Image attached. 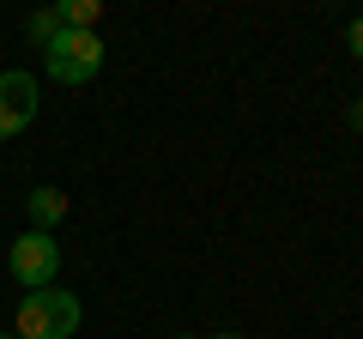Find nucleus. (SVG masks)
Returning <instances> with one entry per match:
<instances>
[{"label": "nucleus", "mask_w": 363, "mask_h": 339, "mask_svg": "<svg viewBox=\"0 0 363 339\" xmlns=\"http://www.w3.org/2000/svg\"><path fill=\"white\" fill-rule=\"evenodd\" d=\"M79 321H85V309H79L73 291L43 285V291H25V297H18L13 333H18V339H73Z\"/></svg>", "instance_id": "1"}, {"label": "nucleus", "mask_w": 363, "mask_h": 339, "mask_svg": "<svg viewBox=\"0 0 363 339\" xmlns=\"http://www.w3.org/2000/svg\"><path fill=\"white\" fill-rule=\"evenodd\" d=\"M43 73L55 85H91V79L104 73V37L97 30H55V43L43 49Z\"/></svg>", "instance_id": "2"}, {"label": "nucleus", "mask_w": 363, "mask_h": 339, "mask_svg": "<svg viewBox=\"0 0 363 339\" xmlns=\"http://www.w3.org/2000/svg\"><path fill=\"white\" fill-rule=\"evenodd\" d=\"M6 273H13L25 291L61 285V236H55V230H25V236H13V248H6Z\"/></svg>", "instance_id": "3"}, {"label": "nucleus", "mask_w": 363, "mask_h": 339, "mask_svg": "<svg viewBox=\"0 0 363 339\" xmlns=\"http://www.w3.org/2000/svg\"><path fill=\"white\" fill-rule=\"evenodd\" d=\"M30 121H37V73L6 67L0 73V145L13 140V133H25Z\"/></svg>", "instance_id": "4"}, {"label": "nucleus", "mask_w": 363, "mask_h": 339, "mask_svg": "<svg viewBox=\"0 0 363 339\" xmlns=\"http://www.w3.org/2000/svg\"><path fill=\"white\" fill-rule=\"evenodd\" d=\"M25 212H30V230H61L67 194H61V188H30V194H25Z\"/></svg>", "instance_id": "5"}, {"label": "nucleus", "mask_w": 363, "mask_h": 339, "mask_svg": "<svg viewBox=\"0 0 363 339\" xmlns=\"http://www.w3.org/2000/svg\"><path fill=\"white\" fill-rule=\"evenodd\" d=\"M49 6H55V18H61L67 30H97V18H104L109 0H49Z\"/></svg>", "instance_id": "6"}, {"label": "nucleus", "mask_w": 363, "mask_h": 339, "mask_svg": "<svg viewBox=\"0 0 363 339\" xmlns=\"http://www.w3.org/2000/svg\"><path fill=\"white\" fill-rule=\"evenodd\" d=\"M55 30H61V18H55V6H37V13L25 18V37L37 43V49H49V43H55Z\"/></svg>", "instance_id": "7"}, {"label": "nucleus", "mask_w": 363, "mask_h": 339, "mask_svg": "<svg viewBox=\"0 0 363 339\" xmlns=\"http://www.w3.org/2000/svg\"><path fill=\"white\" fill-rule=\"evenodd\" d=\"M345 49H351V61H363V13L345 25Z\"/></svg>", "instance_id": "8"}, {"label": "nucleus", "mask_w": 363, "mask_h": 339, "mask_svg": "<svg viewBox=\"0 0 363 339\" xmlns=\"http://www.w3.org/2000/svg\"><path fill=\"white\" fill-rule=\"evenodd\" d=\"M345 121H351V128H363V104H351V116H345Z\"/></svg>", "instance_id": "9"}, {"label": "nucleus", "mask_w": 363, "mask_h": 339, "mask_svg": "<svg viewBox=\"0 0 363 339\" xmlns=\"http://www.w3.org/2000/svg\"><path fill=\"white\" fill-rule=\"evenodd\" d=\"M212 339H242V333H212Z\"/></svg>", "instance_id": "10"}, {"label": "nucleus", "mask_w": 363, "mask_h": 339, "mask_svg": "<svg viewBox=\"0 0 363 339\" xmlns=\"http://www.w3.org/2000/svg\"><path fill=\"white\" fill-rule=\"evenodd\" d=\"M176 339H194V333H176Z\"/></svg>", "instance_id": "11"}, {"label": "nucleus", "mask_w": 363, "mask_h": 339, "mask_svg": "<svg viewBox=\"0 0 363 339\" xmlns=\"http://www.w3.org/2000/svg\"><path fill=\"white\" fill-rule=\"evenodd\" d=\"M0 339H18V333H0Z\"/></svg>", "instance_id": "12"}, {"label": "nucleus", "mask_w": 363, "mask_h": 339, "mask_svg": "<svg viewBox=\"0 0 363 339\" xmlns=\"http://www.w3.org/2000/svg\"><path fill=\"white\" fill-rule=\"evenodd\" d=\"M327 6H339V0H327Z\"/></svg>", "instance_id": "13"}]
</instances>
